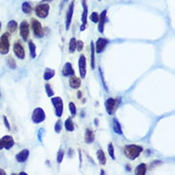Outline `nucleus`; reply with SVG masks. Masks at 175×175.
<instances>
[{"mask_svg":"<svg viewBox=\"0 0 175 175\" xmlns=\"http://www.w3.org/2000/svg\"><path fill=\"white\" fill-rule=\"evenodd\" d=\"M143 148L141 146L136 144L126 145L124 148V153L130 160L133 161L140 156Z\"/></svg>","mask_w":175,"mask_h":175,"instance_id":"1","label":"nucleus"},{"mask_svg":"<svg viewBox=\"0 0 175 175\" xmlns=\"http://www.w3.org/2000/svg\"><path fill=\"white\" fill-rule=\"evenodd\" d=\"M122 102L121 98H109L106 99L104 102V106H105L106 113L109 115H112L116 111L117 107L119 106L120 104Z\"/></svg>","mask_w":175,"mask_h":175,"instance_id":"2","label":"nucleus"},{"mask_svg":"<svg viewBox=\"0 0 175 175\" xmlns=\"http://www.w3.org/2000/svg\"><path fill=\"white\" fill-rule=\"evenodd\" d=\"M10 34L6 32L0 37V53L7 54L10 50Z\"/></svg>","mask_w":175,"mask_h":175,"instance_id":"3","label":"nucleus"},{"mask_svg":"<svg viewBox=\"0 0 175 175\" xmlns=\"http://www.w3.org/2000/svg\"><path fill=\"white\" fill-rule=\"evenodd\" d=\"M46 115L44 110L41 107H37L34 111L32 114V120L34 123L40 124L46 120Z\"/></svg>","mask_w":175,"mask_h":175,"instance_id":"4","label":"nucleus"},{"mask_svg":"<svg viewBox=\"0 0 175 175\" xmlns=\"http://www.w3.org/2000/svg\"><path fill=\"white\" fill-rule=\"evenodd\" d=\"M51 102L55 109V114L57 117H61L63 113V101L61 97H54L51 99Z\"/></svg>","mask_w":175,"mask_h":175,"instance_id":"5","label":"nucleus"},{"mask_svg":"<svg viewBox=\"0 0 175 175\" xmlns=\"http://www.w3.org/2000/svg\"><path fill=\"white\" fill-rule=\"evenodd\" d=\"M31 25H32L34 35L37 38H42L44 36V31L42 25L37 19H31Z\"/></svg>","mask_w":175,"mask_h":175,"instance_id":"6","label":"nucleus"},{"mask_svg":"<svg viewBox=\"0 0 175 175\" xmlns=\"http://www.w3.org/2000/svg\"><path fill=\"white\" fill-rule=\"evenodd\" d=\"M50 6L47 4H41L37 5L35 8V13L41 19L46 18L49 15Z\"/></svg>","mask_w":175,"mask_h":175,"instance_id":"7","label":"nucleus"},{"mask_svg":"<svg viewBox=\"0 0 175 175\" xmlns=\"http://www.w3.org/2000/svg\"><path fill=\"white\" fill-rule=\"evenodd\" d=\"M82 6H83V14L81 17L82 24L80 27V30L83 32L86 29V26L87 24V18H88V6H87V0H81Z\"/></svg>","mask_w":175,"mask_h":175,"instance_id":"8","label":"nucleus"},{"mask_svg":"<svg viewBox=\"0 0 175 175\" xmlns=\"http://www.w3.org/2000/svg\"><path fill=\"white\" fill-rule=\"evenodd\" d=\"M79 74L81 78H84L87 74V60L84 54H81L78 59Z\"/></svg>","mask_w":175,"mask_h":175,"instance_id":"9","label":"nucleus"},{"mask_svg":"<svg viewBox=\"0 0 175 175\" xmlns=\"http://www.w3.org/2000/svg\"><path fill=\"white\" fill-rule=\"evenodd\" d=\"M74 1H72L70 4L69 5L68 10L66 14V21H65V28L66 30H69L70 25L72 24V21L73 18V15H74Z\"/></svg>","mask_w":175,"mask_h":175,"instance_id":"10","label":"nucleus"},{"mask_svg":"<svg viewBox=\"0 0 175 175\" xmlns=\"http://www.w3.org/2000/svg\"><path fill=\"white\" fill-rule=\"evenodd\" d=\"M109 41L107 39L105 38H98V40L95 42V50L96 53L100 54L103 52L104 50H105L106 47L108 45Z\"/></svg>","mask_w":175,"mask_h":175,"instance_id":"11","label":"nucleus"},{"mask_svg":"<svg viewBox=\"0 0 175 175\" xmlns=\"http://www.w3.org/2000/svg\"><path fill=\"white\" fill-rule=\"evenodd\" d=\"M19 32H20V35L23 40L24 41H27L30 34V28L29 24L26 21L24 20L21 23L20 27H19Z\"/></svg>","mask_w":175,"mask_h":175,"instance_id":"12","label":"nucleus"},{"mask_svg":"<svg viewBox=\"0 0 175 175\" xmlns=\"http://www.w3.org/2000/svg\"><path fill=\"white\" fill-rule=\"evenodd\" d=\"M13 51H14V53H15V54L18 58L21 59V60H23V59L25 58V50L24 48V47L21 45V43H15V44H14Z\"/></svg>","mask_w":175,"mask_h":175,"instance_id":"13","label":"nucleus"},{"mask_svg":"<svg viewBox=\"0 0 175 175\" xmlns=\"http://www.w3.org/2000/svg\"><path fill=\"white\" fill-rule=\"evenodd\" d=\"M106 14H107V10H104L99 15V21H98V32L101 34L104 33V24H105L106 19Z\"/></svg>","mask_w":175,"mask_h":175,"instance_id":"14","label":"nucleus"},{"mask_svg":"<svg viewBox=\"0 0 175 175\" xmlns=\"http://www.w3.org/2000/svg\"><path fill=\"white\" fill-rule=\"evenodd\" d=\"M2 142L4 146V148L6 149V150H10L11 148L13 147L14 144H15V141H14L13 138L10 135H5L2 137Z\"/></svg>","mask_w":175,"mask_h":175,"instance_id":"15","label":"nucleus"},{"mask_svg":"<svg viewBox=\"0 0 175 175\" xmlns=\"http://www.w3.org/2000/svg\"><path fill=\"white\" fill-rule=\"evenodd\" d=\"M62 74H63V76H65V77L74 76L75 74L74 69H73L71 63L67 62V63L64 65L63 69H62Z\"/></svg>","mask_w":175,"mask_h":175,"instance_id":"16","label":"nucleus"},{"mask_svg":"<svg viewBox=\"0 0 175 175\" xmlns=\"http://www.w3.org/2000/svg\"><path fill=\"white\" fill-rule=\"evenodd\" d=\"M30 155V151L28 149H24L16 155V160L19 163H24L26 162Z\"/></svg>","mask_w":175,"mask_h":175,"instance_id":"17","label":"nucleus"},{"mask_svg":"<svg viewBox=\"0 0 175 175\" xmlns=\"http://www.w3.org/2000/svg\"><path fill=\"white\" fill-rule=\"evenodd\" d=\"M69 84L71 88L74 89H78L81 85V80L80 78L76 77V76H70L69 80Z\"/></svg>","mask_w":175,"mask_h":175,"instance_id":"18","label":"nucleus"},{"mask_svg":"<svg viewBox=\"0 0 175 175\" xmlns=\"http://www.w3.org/2000/svg\"><path fill=\"white\" fill-rule=\"evenodd\" d=\"M95 141V134L91 129L87 128L84 134V142L87 144L93 143Z\"/></svg>","mask_w":175,"mask_h":175,"instance_id":"19","label":"nucleus"},{"mask_svg":"<svg viewBox=\"0 0 175 175\" xmlns=\"http://www.w3.org/2000/svg\"><path fill=\"white\" fill-rule=\"evenodd\" d=\"M113 130L115 133H116L117 135H122V126H121L120 123L119 122V121L117 119V118H113Z\"/></svg>","mask_w":175,"mask_h":175,"instance_id":"20","label":"nucleus"},{"mask_svg":"<svg viewBox=\"0 0 175 175\" xmlns=\"http://www.w3.org/2000/svg\"><path fill=\"white\" fill-rule=\"evenodd\" d=\"M147 170V166L146 163H142L137 166L135 169V174L136 175H145Z\"/></svg>","mask_w":175,"mask_h":175,"instance_id":"21","label":"nucleus"},{"mask_svg":"<svg viewBox=\"0 0 175 175\" xmlns=\"http://www.w3.org/2000/svg\"><path fill=\"white\" fill-rule=\"evenodd\" d=\"M55 74H56V72L54 69H50V68H48V67H47L44 71L43 79L45 80H49L55 76Z\"/></svg>","mask_w":175,"mask_h":175,"instance_id":"22","label":"nucleus"},{"mask_svg":"<svg viewBox=\"0 0 175 175\" xmlns=\"http://www.w3.org/2000/svg\"><path fill=\"white\" fill-rule=\"evenodd\" d=\"M96 156H97V159L98 160V162L100 163L101 165H106V158L105 156V154L102 150H98L96 152Z\"/></svg>","mask_w":175,"mask_h":175,"instance_id":"23","label":"nucleus"},{"mask_svg":"<svg viewBox=\"0 0 175 175\" xmlns=\"http://www.w3.org/2000/svg\"><path fill=\"white\" fill-rule=\"evenodd\" d=\"M65 128L66 131H69V132H73L74 131V123H73V121L72 117H68L67 119L65 120Z\"/></svg>","mask_w":175,"mask_h":175,"instance_id":"24","label":"nucleus"},{"mask_svg":"<svg viewBox=\"0 0 175 175\" xmlns=\"http://www.w3.org/2000/svg\"><path fill=\"white\" fill-rule=\"evenodd\" d=\"M18 28V24L17 22L15 20H11L9 22H8V25H7V28L8 32L10 33H14L15 31L17 30Z\"/></svg>","mask_w":175,"mask_h":175,"instance_id":"25","label":"nucleus"},{"mask_svg":"<svg viewBox=\"0 0 175 175\" xmlns=\"http://www.w3.org/2000/svg\"><path fill=\"white\" fill-rule=\"evenodd\" d=\"M28 47H29L31 57L32 58H35L36 57V47L32 41L30 40L28 41Z\"/></svg>","mask_w":175,"mask_h":175,"instance_id":"26","label":"nucleus"},{"mask_svg":"<svg viewBox=\"0 0 175 175\" xmlns=\"http://www.w3.org/2000/svg\"><path fill=\"white\" fill-rule=\"evenodd\" d=\"M95 46L94 41H91V67L92 69H95Z\"/></svg>","mask_w":175,"mask_h":175,"instance_id":"27","label":"nucleus"},{"mask_svg":"<svg viewBox=\"0 0 175 175\" xmlns=\"http://www.w3.org/2000/svg\"><path fill=\"white\" fill-rule=\"evenodd\" d=\"M22 11H23L24 13L28 15V14H30L32 10V8L31 6V5L30 4V3H28V2H25L22 4L21 6Z\"/></svg>","mask_w":175,"mask_h":175,"instance_id":"28","label":"nucleus"},{"mask_svg":"<svg viewBox=\"0 0 175 175\" xmlns=\"http://www.w3.org/2000/svg\"><path fill=\"white\" fill-rule=\"evenodd\" d=\"M76 42H77V41L74 37L70 39L69 44V50L70 53H74L75 52L76 49Z\"/></svg>","mask_w":175,"mask_h":175,"instance_id":"29","label":"nucleus"},{"mask_svg":"<svg viewBox=\"0 0 175 175\" xmlns=\"http://www.w3.org/2000/svg\"><path fill=\"white\" fill-rule=\"evenodd\" d=\"M108 153L109 155L110 156V157L113 160H115V148H114V146L113 145L112 143H109L108 145Z\"/></svg>","mask_w":175,"mask_h":175,"instance_id":"30","label":"nucleus"},{"mask_svg":"<svg viewBox=\"0 0 175 175\" xmlns=\"http://www.w3.org/2000/svg\"><path fill=\"white\" fill-rule=\"evenodd\" d=\"M45 89H46V92L47 95V96L49 98L52 97L53 95H54V91H53L52 87L50 86V84L47 83L46 85H45Z\"/></svg>","mask_w":175,"mask_h":175,"instance_id":"31","label":"nucleus"},{"mask_svg":"<svg viewBox=\"0 0 175 175\" xmlns=\"http://www.w3.org/2000/svg\"><path fill=\"white\" fill-rule=\"evenodd\" d=\"M62 128H63V122H62V120H58L54 125V131L56 133L58 134L61 132Z\"/></svg>","mask_w":175,"mask_h":175,"instance_id":"32","label":"nucleus"},{"mask_svg":"<svg viewBox=\"0 0 175 175\" xmlns=\"http://www.w3.org/2000/svg\"><path fill=\"white\" fill-rule=\"evenodd\" d=\"M89 19L93 23L97 24L98 23V21H99V15L96 12H93L89 17Z\"/></svg>","mask_w":175,"mask_h":175,"instance_id":"33","label":"nucleus"},{"mask_svg":"<svg viewBox=\"0 0 175 175\" xmlns=\"http://www.w3.org/2000/svg\"><path fill=\"white\" fill-rule=\"evenodd\" d=\"M69 109L70 114H71L72 116L74 117L76 115V113H77V111H76V106L75 105V104L74 102H70L69 104Z\"/></svg>","mask_w":175,"mask_h":175,"instance_id":"34","label":"nucleus"},{"mask_svg":"<svg viewBox=\"0 0 175 175\" xmlns=\"http://www.w3.org/2000/svg\"><path fill=\"white\" fill-rule=\"evenodd\" d=\"M8 66H9L10 68L12 69H15L17 68V66L15 61L14 60V58H12V57L8 58Z\"/></svg>","mask_w":175,"mask_h":175,"instance_id":"35","label":"nucleus"},{"mask_svg":"<svg viewBox=\"0 0 175 175\" xmlns=\"http://www.w3.org/2000/svg\"><path fill=\"white\" fill-rule=\"evenodd\" d=\"M64 155H65V152L62 149H60L58 151V153H57V157H56V159H57V162L58 163H61L62 162H63V157H64Z\"/></svg>","mask_w":175,"mask_h":175,"instance_id":"36","label":"nucleus"},{"mask_svg":"<svg viewBox=\"0 0 175 175\" xmlns=\"http://www.w3.org/2000/svg\"><path fill=\"white\" fill-rule=\"evenodd\" d=\"M99 72H100V78H101V80H102V84H103L104 88V89L106 90V91H109L108 87H107V86H106L105 81L104 80V75H103V72H102V69H101V67H99Z\"/></svg>","mask_w":175,"mask_h":175,"instance_id":"37","label":"nucleus"},{"mask_svg":"<svg viewBox=\"0 0 175 175\" xmlns=\"http://www.w3.org/2000/svg\"><path fill=\"white\" fill-rule=\"evenodd\" d=\"M84 47V43L81 40H78L76 42V49L78 50V52H81Z\"/></svg>","mask_w":175,"mask_h":175,"instance_id":"38","label":"nucleus"},{"mask_svg":"<svg viewBox=\"0 0 175 175\" xmlns=\"http://www.w3.org/2000/svg\"><path fill=\"white\" fill-rule=\"evenodd\" d=\"M45 132V129L41 128L38 131V140L40 142L42 143V137H43V135Z\"/></svg>","mask_w":175,"mask_h":175,"instance_id":"39","label":"nucleus"},{"mask_svg":"<svg viewBox=\"0 0 175 175\" xmlns=\"http://www.w3.org/2000/svg\"><path fill=\"white\" fill-rule=\"evenodd\" d=\"M4 122L5 126L8 128V131H10V125L9 122H8V120L6 117V116H4Z\"/></svg>","mask_w":175,"mask_h":175,"instance_id":"40","label":"nucleus"},{"mask_svg":"<svg viewBox=\"0 0 175 175\" xmlns=\"http://www.w3.org/2000/svg\"><path fill=\"white\" fill-rule=\"evenodd\" d=\"M77 97L78 99H81L82 97H83V93H82L81 91H78V93H77Z\"/></svg>","mask_w":175,"mask_h":175,"instance_id":"41","label":"nucleus"},{"mask_svg":"<svg viewBox=\"0 0 175 175\" xmlns=\"http://www.w3.org/2000/svg\"><path fill=\"white\" fill-rule=\"evenodd\" d=\"M98 123H99V120H98V118H95V120H94L95 125L96 126H98Z\"/></svg>","mask_w":175,"mask_h":175,"instance_id":"42","label":"nucleus"},{"mask_svg":"<svg viewBox=\"0 0 175 175\" xmlns=\"http://www.w3.org/2000/svg\"><path fill=\"white\" fill-rule=\"evenodd\" d=\"M6 172L3 170L2 168H0V175H6Z\"/></svg>","mask_w":175,"mask_h":175,"instance_id":"43","label":"nucleus"},{"mask_svg":"<svg viewBox=\"0 0 175 175\" xmlns=\"http://www.w3.org/2000/svg\"><path fill=\"white\" fill-rule=\"evenodd\" d=\"M3 148H4V146H3L2 140H0V150H2Z\"/></svg>","mask_w":175,"mask_h":175,"instance_id":"44","label":"nucleus"},{"mask_svg":"<svg viewBox=\"0 0 175 175\" xmlns=\"http://www.w3.org/2000/svg\"><path fill=\"white\" fill-rule=\"evenodd\" d=\"M81 151H79V157H80V166H81V163H82V157H81Z\"/></svg>","mask_w":175,"mask_h":175,"instance_id":"45","label":"nucleus"},{"mask_svg":"<svg viewBox=\"0 0 175 175\" xmlns=\"http://www.w3.org/2000/svg\"><path fill=\"white\" fill-rule=\"evenodd\" d=\"M53 0H42V2H52Z\"/></svg>","mask_w":175,"mask_h":175,"instance_id":"46","label":"nucleus"},{"mask_svg":"<svg viewBox=\"0 0 175 175\" xmlns=\"http://www.w3.org/2000/svg\"><path fill=\"white\" fill-rule=\"evenodd\" d=\"M19 174H20V175H22V174H24V175H27L28 174H27V173H24V172H21V173H19Z\"/></svg>","mask_w":175,"mask_h":175,"instance_id":"47","label":"nucleus"},{"mask_svg":"<svg viewBox=\"0 0 175 175\" xmlns=\"http://www.w3.org/2000/svg\"><path fill=\"white\" fill-rule=\"evenodd\" d=\"M1 28H2V23L0 22V30H1Z\"/></svg>","mask_w":175,"mask_h":175,"instance_id":"48","label":"nucleus"},{"mask_svg":"<svg viewBox=\"0 0 175 175\" xmlns=\"http://www.w3.org/2000/svg\"><path fill=\"white\" fill-rule=\"evenodd\" d=\"M101 171H102V173H101V174H104V172H103V170H102Z\"/></svg>","mask_w":175,"mask_h":175,"instance_id":"49","label":"nucleus"},{"mask_svg":"<svg viewBox=\"0 0 175 175\" xmlns=\"http://www.w3.org/2000/svg\"><path fill=\"white\" fill-rule=\"evenodd\" d=\"M69 0H65V2H68Z\"/></svg>","mask_w":175,"mask_h":175,"instance_id":"50","label":"nucleus"},{"mask_svg":"<svg viewBox=\"0 0 175 175\" xmlns=\"http://www.w3.org/2000/svg\"><path fill=\"white\" fill-rule=\"evenodd\" d=\"M98 1H102V0H98Z\"/></svg>","mask_w":175,"mask_h":175,"instance_id":"51","label":"nucleus"}]
</instances>
